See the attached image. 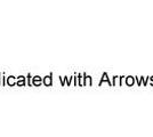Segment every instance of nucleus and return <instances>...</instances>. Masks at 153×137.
I'll use <instances>...</instances> for the list:
<instances>
[{
  "label": "nucleus",
  "mask_w": 153,
  "mask_h": 137,
  "mask_svg": "<svg viewBox=\"0 0 153 137\" xmlns=\"http://www.w3.org/2000/svg\"><path fill=\"white\" fill-rule=\"evenodd\" d=\"M34 84H37V85H39V84H40V80H39L38 77H36V79H34Z\"/></svg>",
  "instance_id": "nucleus-1"
},
{
  "label": "nucleus",
  "mask_w": 153,
  "mask_h": 137,
  "mask_svg": "<svg viewBox=\"0 0 153 137\" xmlns=\"http://www.w3.org/2000/svg\"><path fill=\"white\" fill-rule=\"evenodd\" d=\"M45 84H47V85H49V84H51V79H49V78H47V79L45 80Z\"/></svg>",
  "instance_id": "nucleus-2"
}]
</instances>
